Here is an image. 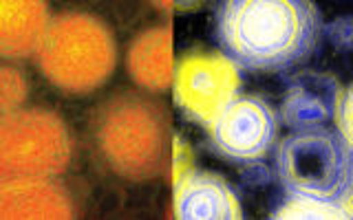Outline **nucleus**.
I'll list each match as a JSON object with an SVG mask.
<instances>
[{
  "label": "nucleus",
  "mask_w": 353,
  "mask_h": 220,
  "mask_svg": "<svg viewBox=\"0 0 353 220\" xmlns=\"http://www.w3.org/2000/svg\"><path fill=\"white\" fill-rule=\"evenodd\" d=\"M36 62L51 86L82 97L104 86L113 75L115 36L102 18L86 11H62L49 20Z\"/></svg>",
  "instance_id": "7ed1b4c3"
},
{
  "label": "nucleus",
  "mask_w": 353,
  "mask_h": 220,
  "mask_svg": "<svg viewBox=\"0 0 353 220\" xmlns=\"http://www.w3.org/2000/svg\"><path fill=\"white\" fill-rule=\"evenodd\" d=\"M73 137L64 121L44 108H18L0 121L3 179H53L69 168Z\"/></svg>",
  "instance_id": "39448f33"
},
{
  "label": "nucleus",
  "mask_w": 353,
  "mask_h": 220,
  "mask_svg": "<svg viewBox=\"0 0 353 220\" xmlns=\"http://www.w3.org/2000/svg\"><path fill=\"white\" fill-rule=\"evenodd\" d=\"M0 216L11 218H73L69 192L51 179H3Z\"/></svg>",
  "instance_id": "9b49d317"
},
{
  "label": "nucleus",
  "mask_w": 353,
  "mask_h": 220,
  "mask_svg": "<svg viewBox=\"0 0 353 220\" xmlns=\"http://www.w3.org/2000/svg\"><path fill=\"white\" fill-rule=\"evenodd\" d=\"M174 58H172V29L170 25L152 27L141 31L130 42L126 53V69L130 80L143 93L161 95L172 88L174 80Z\"/></svg>",
  "instance_id": "9d476101"
},
{
  "label": "nucleus",
  "mask_w": 353,
  "mask_h": 220,
  "mask_svg": "<svg viewBox=\"0 0 353 220\" xmlns=\"http://www.w3.org/2000/svg\"><path fill=\"white\" fill-rule=\"evenodd\" d=\"M47 3H3L0 7V55L27 60L36 55L49 27Z\"/></svg>",
  "instance_id": "f8f14e48"
},
{
  "label": "nucleus",
  "mask_w": 353,
  "mask_h": 220,
  "mask_svg": "<svg viewBox=\"0 0 353 220\" xmlns=\"http://www.w3.org/2000/svg\"><path fill=\"white\" fill-rule=\"evenodd\" d=\"M88 152L99 170L126 183H150L172 170L170 113L157 97L117 91L86 121Z\"/></svg>",
  "instance_id": "f03ea898"
},
{
  "label": "nucleus",
  "mask_w": 353,
  "mask_h": 220,
  "mask_svg": "<svg viewBox=\"0 0 353 220\" xmlns=\"http://www.w3.org/2000/svg\"><path fill=\"white\" fill-rule=\"evenodd\" d=\"M325 20L312 0H225L216 9L219 51L239 71L285 73L312 60Z\"/></svg>",
  "instance_id": "f257e3e1"
},
{
  "label": "nucleus",
  "mask_w": 353,
  "mask_h": 220,
  "mask_svg": "<svg viewBox=\"0 0 353 220\" xmlns=\"http://www.w3.org/2000/svg\"><path fill=\"white\" fill-rule=\"evenodd\" d=\"M270 218L272 220H349L351 209L334 203L314 201V198L287 196V201L279 209H274Z\"/></svg>",
  "instance_id": "ddd939ff"
},
{
  "label": "nucleus",
  "mask_w": 353,
  "mask_h": 220,
  "mask_svg": "<svg viewBox=\"0 0 353 220\" xmlns=\"http://www.w3.org/2000/svg\"><path fill=\"white\" fill-rule=\"evenodd\" d=\"M353 102H351V86H342L334 104V115L331 119L336 121V130L342 135V139L351 143V115H353Z\"/></svg>",
  "instance_id": "2eb2a0df"
},
{
  "label": "nucleus",
  "mask_w": 353,
  "mask_h": 220,
  "mask_svg": "<svg viewBox=\"0 0 353 220\" xmlns=\"http://www.w3.org/2000/svg\"><path fill=\"white\" fill-rule=\"evenodd\" d=\"M172 214L176 220H241L236 190L216 172L188 168L172 183Z\"/></svg>",
  "instance_id": "6e6552de"
},
{
  "label": "nucleus",
  "mask_w": 353,
  "mask_h": 220,
  "mask_svg": "<svg viewBox=\"0 0 353 220\" xmlns=\"http://www.w3.org/2000/svg\"><path fill=\"white\" fill-rule=\"evenodd\" d=\"M276 176L287 196L349 207L353 187L351 143L325 126L292 130L276 143Z\"/></svg>",
  "instance_id": "20e7f679"
},
{
  "label": "nucleus",
  "mask_w": 353,
  "mask_h": 220,
  "mask_svg": "<svg viewBox=\"0 0 353 220\" xmlns=\"http://www.w3.org/2000/svg\"><path fill=\"white\" fill-rule=\"evenodd\" d=\"M279 128V110L270 102L259 95H241L205 128L208 146L225 163L256 165L276 148Z\"/></svg>",
  "instance_id": "0eeeda50"
},
{
  "label": "nucleus",
  "mask_w": 353,
  "mask_h": 220,
  "mask_svg": "<svg viewBox=\"0 0 353 220\" xmlns=\"http://www.w3.org/2000/svg\"><path fill=\"white\" fill-rule=\"evenodd\" d=\"M331 36H334V44L340 49H349L351 44V22L349 18H338L334 20V27H331Z\"/></svg>",
  "instance_id": "dca6fc26"
},
{
  "label": "nucleus",
  "mask_w": 353,
  "mask_h": 220,
  "mask_svg": "<svg viewBox=\"0 0 353 220\" xmlns=\"http://www.w3.org/2000/svg\"><path fill=\"white\" fill-rule=\"evenodd\" d=\"M340 82L327 73H298L287 82L281 104V121L292 130L325 126L334 115Z\"/></svg>",
  "instance_id": "1a4fd4ad"
},
{
  "label": "nucleus",
  "mask_w": 353,
  "mask_h": 220,
  "mask_svg": "<svg viewBox=\"0 0 353 220\" xmlns=\"http://www.w3.org/2000/svg\"><path fill=\"white\" fill-rule=\"evenodd\" d=\"M241 71L221 51L194 49L174 64V104L185 119L201 128L241 97Z\"/></svg>",
  "instance_id": "423d86ee"
},
{
  "label": "nucleus",
  "mask_w": 353,
  "mask_h": 220,
  "mask_svg": "<svg viewBox=\"0 0 353 220\" xmlns=\"http://www.w3.org/2000/svg\"><path fill=\"white\" fill-rule=\"evenodd\" d=\"M0 106H3V115L7 113H14L22 106V102L27 99V84H25V77L18 69L14 66L5 64L0 69Z\"/></svg>",
  "instance_id": "4468645a"
}]
</instances>
